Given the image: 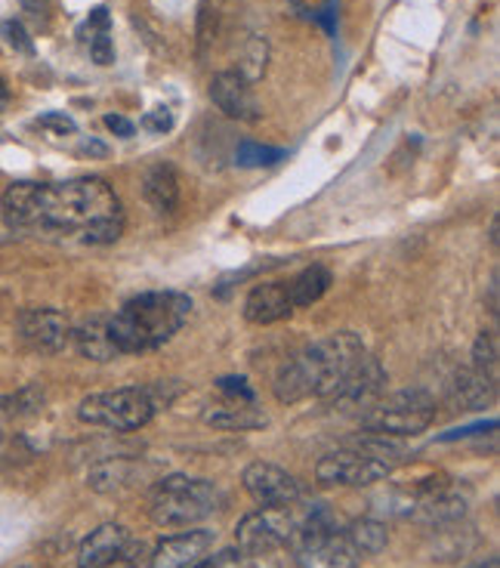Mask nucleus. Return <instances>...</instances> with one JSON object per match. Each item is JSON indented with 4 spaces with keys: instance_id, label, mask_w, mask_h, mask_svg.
Returning a JSON list of instances; mask_svg holds the SVG:
<instances>
[{
    "instance_id": "f257e3e1",
    "label": "nucleus",
    "mask_w": 500,
    "mask_h": 568,
    "mask_svg": "<svg viewBox=\"0 0 500 568\" xmlns=\"http://www.w3.org/2000/svg\"><path fill=\"white\" fill-rule=\"evenodd\" d=\"M365 356V343L352 331H340V334L309 343L293 359L282 365L275 378V398L285 405L303 402L309 396L327 402Z\"/></svg>"
},
{
    "instance_id": "f03ea898",
    "label": "nucleus",
    "mask_w": 500,
    "mask_h": 568,
    "mask_svg": "<svg viewBox=\"0 0 500 568\" xmlns=\"http://www.w3.org/2000/svg\"><path fill=\"white\" fill-rule=\"evenodd\" d=\"M192 316V297L183 291H146L109 316L112 341L121 356L152 353L171 343Z\"/></svg>"
},
{
    "instance_id": "7ed1b4c3",
    "label": "nucleus",
    "mask_w": 500,
    "mask_h": 568,
    "mask_svg": "<svg viewBox=\"0 0 500 568\" xmlns=\"http://www.w3.org/2000/svg\"><path fill=\"white\" fill-rule=\"evenodd\" d=\"M121 213L115 189L99 176H77L65 183H40L38 229L80 232L102 217Z\"/></svg>"
},
{
    "instance_id": "20e7f679",
    "label": "nucleus",
    "mask_w": 500,
    "mask_h": 568,
    "mask_svg": "<svg viewBox=\"0 0 500 568\" xmlns=\"http://www.w3.org/2000/svg\"><path fill=\"white\" fill-rule=\"evenodd\" d=\"M402 445L392 439L371 436L362 442H352L347 448H337L315 464V479L325 485H347V489H365L374 485L396 470L402 460Z\"/></svg>"
},
{
    "instance_id": "39448f33",
    "label": "nucleus",
    "mask_w": 500,
    "mask_h": 568,
    "mask_svg": "<svg viewBox=\"0 0 500 568\" xmlns=\"http://www.w3.org/2000/svg\"><path fill=\"white\" fill-rule=\"evenodd\" d=\"M171 405V396L161 383L154 386H121L109 393H93L77 405V417L90 427H105L115 433L142 430L161 408Z\"/></svg>"
},
{
    "instance_id": "423d86ee",
    "label": "nucleus",
    "mask_w": 500,
    "mask_h": 568,
    "mask_svg": "<svg viewBox=\"0 0 500 568\" xmlns=\"http://www.w3.org/2000/svg\"><path fill=\"white\" fill-rule=\"evenodd\" d=\"M223 494L208 479H192V476H164L154 482L149 494V516L161 529H189L195 522L208 519L220 510Z\"/></svg>"
},
{
    "instance_id": "0eeeda50",
    "label": "nucleus",
    "mask_w": 500,
    "mask_h": 568,
    "mask_svg": "<svg viewBox=\"0 0 500 568\" xmlns=\"http://www.w3.org/2000/svg\"><path fill=\"white\" fill-rule=\"evenodd\" d=\"M436 420V398L426 390H402L380 396L362 415V427L374 436H417Z\"/></svg>"
},
{
    "instance_id": "6e6552de",
    "label": "nucleus",
    "mask_w": 500,
    "mask_h": 568,
    "mask_svg": "<svg viewBox=\"0 0 500 568\" xmlns=\"http://www.w3.org/2000/svg\"><path fill=\"white\" fill-rule=\"evenodd\" d=\"M300 513L293 504L285 507H260L248 513L238 529H235V544L245 556H270L275 550L290 547L297 529H300Z\"/></svg>"
},
{
    "instance_id": "1a4fd4ad",
    "label": "nucleus",
    "mask_w": 500,
    "mask_h": 568,
    "mask_svg": "<svg viewBox=\"0 0 500 568\" xmlns=\"http://www.w3.org/2000/svg\"><path fill=\"white\" fill-rule=\"evenodd\" d=\"M16 328H20L22 341L43 356H57L72 343V322L65 312H59L53 306L22 309Z\"/></svg>"
},
{
    "instance_id": "9d476101",
    "label": "nucleus",
    "mask_w": 500,
    "mask_h": 568,
    "mask_svg": "<svg viewBox=\"0 0 500 568\" xmlns=\"http://www.w3.org/2000/svg\"><path fill=\"white\" fill-rule=\"evenodd\" d=\"M245 492L260 504V507H285V504H297L300 501V482L297 476H290L288 470L266 464V460H257L250 464L245 476Z\"/></svg>"
},
{
    "instance_id": "9b49d317",
    "label": "nucleus",
    "mask_w": 500,
    "mask_h": 568,
    "mask_svg": "<svg viewBox=\"0 0 500 568\" xmlns=\"http://www.w3.org/2000/svg\"><path fill=\"white\" fill-rule=\"evenodd\" d=\"M211 102L220 109V112L232 118V121H245V124H253L260 121V102H257V94H253V84L241 72H216L211 77Z\"/></svg>"
},
{
    "instance_id": "f8f14e48",
    "label": "nucleus",
    "mask_w": 500,
    "mask_h": 568,
    "mask_svg": "<svg viewBox=\"0 0 500 568\" xmlns=\"http://www.w3.org/2000/svg\"><path fill=\"white\" fill-rule=\"evenodd\" d=\"M386 380H389V374H386L384 361L365 356L349 371V378L337 386V393L327 402H334L340 408H371L377 398L384 396Z\"/></svg>"
},
{
    "instance_id": "ddd939ff",
    "label": "nucleus",
    "mask_w": 500,
    "mask_h": 568,
    "mask_svg": "<svg viewBox=\"0 0 500 568\" xmlns=\"http://www.w3.org/2000/svg\"><path fill=\"white\" fill-rule=\"evenodd\" d=\"M216 544V534L208 529L183 531L174 538H164L149 556V568H192L208 559Z\"/></svg>"
},
{
    "instance_id": "4468645a",
    "label": "nucleus",
    "mask_w": 500,
    "mask_h": 568,
    "mask_svg": "<svg viewBox=\"0 0 500 568\" xmlns=\"http://www.w3.org/2000/svg\"><path fill=\"white\" fill-rule=\"evenodd\" d=\"M411 510L421 519L433 522V526H445V522H458L466 513V497H463L451 482H426L411 497Z\"/></svg>"
},
{
    "instance_id": "2eb2a0df",
    "label": "nucleus",
    "mask_w": 500,
    "mask_h": 568,
    "mask_svg": "<svg viewBox=\"0 0 500 568\" xmlns=\"http://www.w3.org/2000/svg\"><path fill=\"white\" fill-rule=\"evenodd\" d=\"M245 319L250 324H275L285 322L290 312H293V304H290V291L288 282H263L257 284L245 297Z\"/></svg>"
},
{
    "instance_id": "dca6fc26",
    "label": "nucleus",
    "mask_w": 500,
    "mask_h": 568,
    "mask_svg": "<svg viewBox=\"0 0 500 568\" xmlns=\"http://www.w3.org/2000/svg\"><path fill=\"white\" fill-rule=\"evenodd\" d=\"M297 550V559L293 568H359V556L352 553L343 534H325V538H315L307 541Z\"/></svg>"
},
{
    "instance_id": "f3484780",
    "label": "nucleus",
    "mask_w": 500,
    "mask_h": 568,
    "mask_svg": "<svg viewBox=\"0 0 500 568\" xmlns=\"http://www.w3.org/2000/svg\"><path fill=\"white\" fill-rule=\"evenodd\" d=\"M204 423L213 430H263L270 423L266 411L257 405V398H223L220 405H211L204 411Z\"/></svg>"
},
{
    "instance_id": "a211bd4d",
    "label": "nucleus",
    "mask_w": 500,
    "mask_h": 568,
    "mask_svg": "<svg viewBox=\"0 0 500 568\" xmlns=\"http://www.w3.org/2000/svg\"><path fill=\"white\" fill-rule=\"evenodd\" d=\"M130 541H134V534L124 526H115V522L99 526L97 531H90L84 538V544L77 550V568H99L112 563L115 556L130 547Z\"/></svg>"
},
{
    "instance_id": "6ab92c4d",
    "label": "nucleus",
    "mask_w": 500,
    "mask_h": 568,
    "mask_svg": "<svg viewBox=\"0 0 500 568\" xmlns=\"http://www.w3.org/2000/svg\"><path fill=\"white\" fill-rule=\"evenodd\" d=\"M72 343L75 349L90 361H115L121 359V349L112 341L109 331V316H90L84 322L72 328Z\"/></svg>"
},
{
    "instance_id": "aec40b11",
    "label": "nucleus",
    "mask_w": 500,
    "mask_h": 568,
    "mask_svg": "<svg viewBox=\"0 0 500 568\" xmlns=\"http://www.w3.org/2000/svg\"><path fill=\"white\" fill-rule=\"evenodd\" d=\"M40 183H13L3 192V220L13 229H38Z\"/></svg>"
},
{
    "instance_id": "412c9836",
    "label": "nucleus",
    "mask_w": 500,
    "mask_h": 568,
    "mask_svg": "<svg viewBox=\"0 0 500 568\" xmlns=\"http://www.w3.org/2000/svg\"><path fill=\"white\" fill-rule=\"evenodd\" d=\"M495 390H498V380H491L476 368H463L451 383V405L461 411H476L495 398Z\"/></svg>"
},
{
    "instance_id": "4be33fe9",
    "label": "nucleus",
    "mask_w": 500,
    "mask_h": 568,
    "mask_svg": "<svg viewBox=\"0 0 500 568\" xmlns=\"http://www.w3.org/2000/svg\"><path fill=\"white\" fill-rule=\"evenodd\" d=\"M142 198L152 205L158 213H171L179 201V176L171 164H154L142 180Z\"/></svg>"
},
{
    "instance_id": "5701e85b",
    "label": "nucleus",
    "mask_w": 500,
    "mask_h": 568,
    "mask_svg": "<svg viewBox=\"0 0 500 568\" xmlns=\"http://www.w3.org/2000/svg\"><path fill=\"white\" fill-rule=\"evenodd\" d=\"M330 282H334V279H330V272H327L325 266L318 263L307 266L300 275H293V279L288 282L290 304H293V309H303V306L318 304V300L327 294Z\"/></svg>"
},
{
    "instance_id": "b1692460",
    "label": "nucleus",
    "mask_w": 500,
    "mask_h": 568,
    "mask_svg": "<svg viewBox=\"0 0 500 568\" xmlns=\"http://www.w3.org/2000/svg\"><path fill=\"white\" fill-rule=\"evenodd\" d=\"M347 544L352 547V553L362 559V556H374L380 553L389 544V531H386L384 522L377 519H355L347 531H343Z\"/></svg>"
},
{
    "instance_id": "393cba45",
    "label": "nucleus",
    "mask_w": 500,
    "mask_h": 568,
    "mask_svg": "<svg viewBox=\"0 0 500 568\" xmlns=\"http://www.w3.org/2000/svg\"><path fill=\"white\" fill-rule=\"evenodd\" d=\"M130 479V464L127 460H102L90 470V489L93 492H115Z\"/></svg>"
},
{
    "instance_id": "a878e982",
    "label": "nucleus",
    "mask_w": 500,
    "mask_h": 568,
    "mask_svg": "<svg viewBox=\"0 0 500 568\" xmlns=\"http://www.w3.org/2000/svg\"><path fill=\"white\" fill-rule=\"evenodd\" d=\"M266 62H270V44H266V38L263 35H250L248 44H245V57H241L238 72L253 84V81H260V77L266 75Z\"/></svg>"
},
{
    "instance_id": "bb28decb",
    "label": "nucleus",
    "mask_w": 500,
    "mask_h": 568,
    "mask_svg": "<svg viewBox=\"0 0 500 568\" xmlns=\"http://www.w3.org/2000/svg\"><path fill=\"white\" fill-rule=\"evenodd\" d=\"M285 158H288L285 149H270V146H260V143H250V139L238 143V149H235V164L238 168H272Z\"/></svg>"
},
{
    "instance_id": "cd10ccee",
    "label": "nucleus",
    "mask_w": 500,
    "mask_h": 568,
    "mask_svg": "<svg viewBox=\"0 0 500 568\" xmlns=\"http://www.w3.org/2000/svg\"><path fill=\"white\" fill-rule=\"evenodd\" d=\"M498 359H500V346L498 334L495 331H482L476 343H473V368L488 374L491 380H498Z\"/></svg>"
},
{
    "instance_id": "c85d7f7f",
    "label": "nucleus",
    "mask_w": 500,
    "mask_h": 568,
    "mask_svg": "<svg viewBox=\"0 0 500 568\" xmlns=\"http://www.w3.org/2000/svg\"><path fill=\"white\" fill-rule=\"evenodd\" d=\"M84 245H115L117 238L124 235V213H112V217H102L97 223H90L87 229L77 232Z\"/></svg>"
},
{
    "instance_id": "c756f323",
    "label": "nucleus",
    "mask_w": 500,
    "mask_h": 568,
    "mask_svg": "<svg viewBox=\"0 0 500 568\" xmlns=\"http://www.w3.org/2000/svg\"><path fill=\"white\" fill-rule=\"evenodd\" d=\"M0 35L3 40L16 50V53H25V57H32L35 53V40L28 38V32H25V25L16 20H3L0 22Z\"/></svg>"
},
{
    "instance_id": "7c9ffc66",
    "label": "nucleus",
    "mask_w": 500,
    "mask_h": 568,
    "mask_svg": "<svg viewBox=\"0 0 500 568\" xmlns=\"http://www.w3.org/2000/svg\"><path fill=\"white\" fill-rule=\"evenodd\" d=\"M216 38V3L211 7V0L201 3V16H198V47H201V57L208 53V47Z\"/></svg>"
},
{
    "instance_id": "2f4dec72",
    "label": "nucleus",
    "mask_w": 500,
    "mask_h": 568,
    "mask_svg": "<svg viewBox=\"0 0 500 568\" xmlns=\"http://www.w3.org/2000/svg\"><path fill=\"white\" fill-rule=\"evenodd\" d=\"M109 28H112L109 10H105V7H97V10H93V13L87 16V22H84V25L77 28V38L87 44V40L97 38V35H102V32H109Z\"/></svg>"
},
{
    "instance_id": "473e14b6",
    "label": "nucleus",
    "mask_w": 500,
    "mask_h": 568,
    "mask_svg": "<svg viewBox=\"0 0 500 568\" xmlns=\"http://www.w3.org/2000/svg\"><path fill=\"white\" fill-rule=\"evenodd\" d=\"M87 47H90V59L97 62V65H112L115 62V40H112V32H102L97 38L87 40Z\"/></svg>"
},
{
    "instance_id": "72a5a7b5",
    "label": "nucleus",
    "mask_w": 500,
    "mask_h": 568,
    "mask_svg": "<svg viewBox=\"0 0 500 568\" xmlns=\"http://www.w3.org/2000/svg\"><path fill=\"white\" fill-rule=\"evenodd\" d=\"M38 127L57 133V136H72V133H77L75 118H68L65 112H43L38 118Z\"/></svg>"
},
{
    "instance_id": "f704fd0d",
    "label": "nucleus",
    "mask_w": 500,
    "mask_h": 568,
    "mask_svg": "<svg viewBox=\"0 0 500 568\" xmlns=\"http://www.w3.org/2000/svg\"><path fill=\"white\" fill-rule=\"evenodd\" d=\"M213 568H278V566L270 563V559H263V556H245V553L235 556V553H223Z\"/></svg>"
},
{
    "instance_id": "c9c22d12",
    "label": "nucleus",
    "mask_w": 500,
    "mask_h": 568,
    "mask_svg": "<svg viewBox=\"0 0 500 568\" xmlns=\"http://www.w3.org/2000/svg\"><path fill=\"white\" fill-rule=\"evenodd\" d=\"M142 559H146V544L142 541H130V547L124 550L121 556H115L112 563H105V566L99 568H139L142 566Z\"/></svg>"
},
{
    "instance_id": "e433bc0d",
    "label": "nucleus",
    "mask_w": 500,
    "mask_h": 568,
    "mask_svg": "<svg viewBox=\"0 0 500 568\" xmlns=\"http://www.w3.org/2000/svg\"><path fill=\"white\" fill-rule=\"evenodd\" d=\"M142 127L152 133H167L174 127V112L171 109H164V106H158L152 112L142 114Z\"/></svg>"
},
{
    "instance_id": "4c0bfd02",
    "label": "nucleus",
    "mask_w": 500,
    "mask_h": 568,
    "mask_svg": "<svg viewBox=\"0 0 500 568\" xmlns=\"http://www.w3.org/2000/svg\"><path fill=\"white\" fill-rule=\"evenodd\" d=\"M216 390H220V393H223L226 398H257L253 396V390H250V383L245 378L216 380Z\"/></svg>"
},
{
    "instance_id": "58836bf2",
    "label": "nucleus",
    "mask_w": 500,
    "mask_h": 568,
    "mask_svg": "<svg viewBox=\"0 0 500 568\" xmlns=\"http://www.w3.org/2000/svg\"><path fill=\"white\" fill-rule=\"evenodd\" d=\"M105 127H109V131L112 133H117V136H124V139H127V136H134V124H130V121H127V118H121V114H105Z\"/></svg>"
},
{
    "instance_id": "ea45409f",
    "label": "nucleus",
    "mask_w": 500,
    "mask_h": 568,
    "mask_svg": "<svg viewBox=\"0 0 500 568\" xmlns=\"http://www.w3.org/2000/svg\"><path fill=\"white\" fill-rule=\"evenodd\" d=\"M80 152L97 155V158H102V155H109V149H105L102 143H97V139H90V143H80Z\"/></svg>"
},
{
    "instance_id": "a19ab883",
    "label": "nucleus",
    "mask_w": 500,
    "mask_h": 568,
    "mask_svg": "<svg viewBox=\"0 0 500 568\" xmlns=\"http://www.w3.org/2000/svg\"><path fill=\"white\" fill-rule=\"evenodd\" d=\"M488 309H491V316H498V275L491 279V291H488Z\"/></svg>"
},
{
    "instance_id": "79ce46f5",
    "label": "nucleus",
    "mask_w": 500,
    "mask_h": 568,
    "mask_svg": "<svg viewBox=\"0 0 500 568\" xmlns=\"http://www.w3.org/2000/svg\"><path fill=\"white\" fill-rule=\"evenodd\" d=\"M470 568H500V559L498 556H488V559H482V563H476V566Z\"/></svg>"
},
{
    "instance_id": "37998d69",
    "label": "nucleus",
    "mask_w": 500,
    "mask_h": 568,
    "mask_svg": "<svg viewBox=\"0 0 500 568\" xmlns=\"http://www.w3.org/2000/svg\"><path fill=\"white\" fill-rule=\"evenodd\" d=\"M491 247H498V217L491 220Z\"/></svg>"
},
{
    "instance_id": "c03bdc74",
    "label": "nucleus",
    "mask_w": 500,
    "mask_h": 568,
    "mask_svg": "<svg viewBox=\"0 0 500 568\" xmlns=\"http://www.w3.org/2000/svg\"><path fill=\"white\" fill-rule=\"evenodd\" d=\"M10 96V87H7V81L0 77V99H7Z\"/></svg>"
}]
</instances>
